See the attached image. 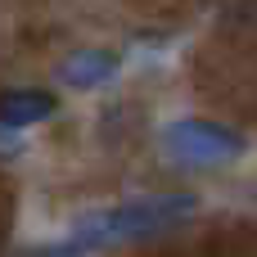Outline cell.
Masks as SVG:
<instances>
[{"label": "cell", "mask_w": 257, "mask_h": 257, "mask_svg": "<svg viewBox=\"0 0 257 257\" xmlns=\"http://www.w3.org/2000/svg\"><path fill=\"white\" fill-rule=\"evenodd\" d=\"M167 149L190 167H217V163L235 158L244 145H239L235 131H226L217 122H176L167 131Z\"/></svg>", "instance_id": "6da1fadb"}, {"label": "cell", "mask_w": 257, "mask_h": 257, "mask_svg": "<svg viewBox=\"0 0 257 257\" xmlns=\"http://www.w3.org/2000/svg\"><path fill=\"white\" fill-rule=\"evenodd\" d=\"M54 117V95L23 86V90H0V126H32Z\"/></svg>", "instance_id": "7a4b0ae2"}, {"label": "cell", "mask_w": 257, "mask_h": 257, "mask_svg": "<svg viewBox=\"0 0 257 257\" xmlns=\"http://www.w3.org/2000/svg\"><path fill=\"white\" fill-rule=\"evenodd\" d=\"M113 72V54H72L63 68H59V77L68 81V86H90V81H104Z\"/></svg>", "instance_id": "3957f363"}]
</instances>
